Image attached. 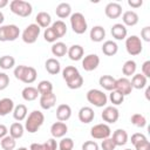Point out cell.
Listing matches in <instances>:
<instances>
[{
    "instance_id": "obj_56",
    "label": "cell",
    "mask_w": 150,
    "mask_h": 150,
    "mask_svg": "<svg viewBox=\"0 0 150 150\" xmlns=\"http://www.w3.org/2000/svg\"><path fill=\"white\" fill-rule=\"evenodd\" d=\"M4 20H5V16H4V13L0 11V26H1V23L4 22Z\"/></svg>"
},
{
    "instance_id": "obj_5",
    "label": "cell",
    "mask_w": 150,
    "mask_h": 150,
    "mask_svg": "<svg viewBox=\"0 0 150 150\" xmlns=\"http://www.w3.org/2000/svg\"><path fill=\"white\" fill-rule=\"evenodd\" d=\"M20 35V29L16 25H4L0 26V41H15Z\"/></svg>"
},
{
    "instance_id": "obj_37",
    "label": "cell",
    "mask_w": 150,
    "mask_h": 150,
    "mask_svg": "<svg viewBox=\"0 0 150 150\" xmlns=\"http://www.w3.org/2000/svg\"><path fill=\"white\" fill-rule=\"evenodd\" d=\"M15 66V59L11 55H4L0 57V68L9 70Z\"/></svg>"
},
{
    "instance_id": "obj_51",
    "label": "cell",
    "mask_w": 150,
    "mask_h": 150,
    "mask_svg": "<svg viewBox=\"0 0 150 150\" xmlns=\"http://www.w3.org/2000/svg\"><path fill=\"white\" fill-rule=\"evenodd\" d=\"M134 146H135V150H150V142L148 139H145V141L139 142L138 144H136Z\"/></svg>"
},
{
    "instance_id": "obj_36",
    "label": "cell",
    "mask_w": 150,
    "mask_h": 150,
    "mask_svg": "<svg viewBox=\"0 0 150 150\" xmlns=\"http://www.w3.org/2000/svg\"><path fill=\"white\" fill-rule=\"evenodd\" d=\"M136 68H137L136 62L134 60H128L124 62V64L122 67V73H123V75H125V77L131 76L136 73Z\"/></svg>"
},
{
    "instance_id": "obj_28",
    "label": "cell",
    "mask_w": 150,
    "mask_h": 150,
    "mask_svg": "<svg viewBox=\"0 0 150 150\" xmlns=\"http://www.w3.org/2000/svg\"><path fill=\"white\" fill-rule=\"evenodd\" d=\"M45 67H46V70H47L50 75H56V74H59V73L61 71V64H60V62H59L56 59H54V57L48 59V60L46 61V63H45Z\"/></svg>"
},
{
    "instance_id": "obj_3",
    "label": "cell",
    "mask_w": 150,
    "mask_h": 150,
    "mask_svg": "<svg viewBox=\"0 0 150 150\" xmlns=\"http://www.w3.org/2000/svg\"><path fill=\"white\" fill-rule=\"evenodd\" d=\"M9 8H11L12 13H14L15 15L21 16V18H27L33 12L32 5L28 1H23V0H13V1H11Z\"/></svg>"
},
{
    "instance_id": "obj_33",
    "label": "cell",
    "mask_w": 150,
    "mask_h": 150,
    "mask_svg": "<svg viewBox=\"0 0 150 150\" xmlns=\"http://www.w3.org/2000/svg\"><path fill=\"white\" fill-rule=\"evenodd\" d=\"M23 131H25V127L20 122H14L9 127V136H12L14 139L21 138L23 136Z\"/></svg>"
},
{
    "instance_id": "obj_42",
    "label": "cell",
    "mask_w": 150,
    "mask_h": 150,
    "mask_svg": "<svg viewBox=\"0 0 150 150\" xmlns=\"http://www.w3.org/2000/svg\"><path fill=\"white\" fill-rule=\"evenodd\" d=\"M131 123L137 128H144L146 125V118L142 114H134L130 118Z\"/></svg>"
},
{
    "instance_id": "obj_22",
    "label": "cell",
    "mask_w": 150,
    "mask_h": 150,
    "mask_svg": "<svg viewBox=\"0 0 150 150\" xmlns=\"http://www.w3.org/2000/svg\"><path fill=\"white\" fill-rule=\"evenodd\" d=\"M98 84H100L103 89H105V90H108V91H112V90H115L116 79L112 77L111 75H102V76L100 77V80H98Z\"/></svg>"
},
{
    "instance_id": "obj_48",
    "label": "cell",
    "mask_w": 150,
    "mask_h": 150,
    "mask_svg": "<svg viewBox=\"0 0 150 150\" xmlns=\"http://www.w3.org/2000/svg\"><path fill=\"white\" fill-rule=\"evenodd\" d=\"M82 150H100V146L95 141H87L82 144Z\"/></svg>"
},
{
    "instance_id": "obj_8",
    "label": "cell",
    "mask_w": 150,
    "mask_h": 150,
    "mask_svg": "<svg viewBox=\"0 0 150 150\" xmlns=\"http://www.w3.org/2000/svg\"><path fill=\"white\" fill-rule=\"evenodd\" d=\"M40 33H41V28H40L36 23H30V25H28V26L23 29V32H22V34H21L22 41H23L25 43L32 45V43H34V42L38 40Z\"/></svg>"
},
{
    "instance_id": "obj_35",
    "label": "cell",
    "mask_w": 150,
    "mask_h": 150,
    "mask_svg": "<svg viewBox=\"0 0 150 150\" xmlns=\"http://www.w3.org/2000/svg\"><path fill=\"white\" fill-rule=\"evenodd\" d=\"M50 27L53 28V30L55 32V34L57 35L59 39L62 38V36H64L66 33H67V26H66V23L62 20H56L55 22L52 23Z\"/></svg>"
},
{
    "instance_id": "obj_12",
    "label": "cell",
    "mask_w": 150,
    "mask_h": 150,
    "mask_svg": "<svg viewBox=\"0 0 150 150\" xmlns=\"http://www.w3.org/2000/svg\"><path fill=\"white\" fill-rule=\"evenodd\" d=\"M115 90H117L118 93H121L123 96H127L129 94H131L132 91V86L131 82L128 77H121L116 80V86H115Z\"/></svg>"
},
{
    "instance_id": "obj_30",
    "label": "cell",
    "mask_w": 150,
    "mask_h": 150,
    "mask_svg": "<svg viewBox=\"0 0 150 150\" xmlns=\"http://www.w3.org/2000/svg\"><path fill=\"white\" fill-rule=\"evenodd\" d=\"M52 54L54 55V56H56V57H62V56H64L66 54H67V52H68V48H67V46H66V43H63V42H61V41H56V42H54L53 45H52Z\"/></svg>"
},
{
    "instance_id": "obj_55",
    "label": "cell",
    "mask_w": 150,
    "mask_h": 150,
    "mask_svg": "<svg viewBox=\"0 0 150 150\" xmlns=\"http://www.w3.org/2000/svg\"><path fill=\"white\" fill-rule=\"evenodd\" d=\"M7 5H8V1L7 0H0V9L4 8V7H6Z\"/></svg>"
},
{
    "instance_id": "obj_34",
    "label": "cell",
    "mask_w": 150,
    "mask_h": 150,
    "mask_svg": "<svg viewBox=\"0 0 150 150\" xmlns=\"http://www.w3.org/2000/svg\"><path fill=\"white\" fill-rule=\"evenodd\" d=\"M27 107L25 104H18L14 107L13 109V117L14 120H16L18 122L23 121L27 117Z\"/></svg>"
},
{
    "instance_id": "obj_4",
    "label": "cell",
    "mask_w": 150,
    "mask_h": 150,
    "mask_svg": "<svg viewBox=\"0 0 150 150\" xmlns=\"http://www.w3.org/2000/svg\"><path fill=\"white\" fill-rule=\"evenodd\" d=\"M70 26L74 33L76 34H83L86 33L88 25H87V20L84 18V15L80 12L73 13L70 15Z\"/></svg>"
},
{
    "instance_id": "obj_1",
    "label": "cell",
    "mask_w": 150,
    "mask_h": 150,
    "mask_svg": "<svg viewBox=\"0 0 150 150\" xmlns=\"http://www.w3.org/2000/svg\"><path fill=\"white\" fill-rule=\"evenodd\" d=\"M14 76H15L16 80H19V81H21V82H23L26 84H30L36 80L38 73H36V69L33 68V67L20 64V66L15 67Z\"/></svg>"
},
{
    "instance_id": "obj_45",
    "label": "cell",
    "mask_w": 150,
    "mask_h": 150,
    "mask_svg": "<svg viewBox=\"0 0 150 150\" xmlns=\"http://www.w3.org/2000/svg\"><path fill=\"white\" fill-rule=\"evenodd\" d=\"M43 39H45L47 42L54 43V42H56V40H57L59 38H57V35L55 34V32L53 30V28H52V27H48V28H46L45 32H43Z\"/></svg>"
},
{
    "instance_id": "obj_44",
    "label": "cell",
    "mask_w": 150,
    "mask_h": 150,
    "mask_svg": "<svg viewBox=\"0 0 150 150\" xmlns=\"http://www.w3.org/2000/svg\"><path fill=\"white\" fill-rule=\"evenodd\" d=\"M57 146H59V150H73L74 142L69 137H62V139L60 141V143L57 144Z\"/></svg>"
},
{
    "instance_id": "obj_47",
    "label": "cell",
    "mask_w": 150,
    "mask_h": 150,
    "mask_svg": "<svg viewBox=\"0 0 150 150\" xmlns=\"http://www.w3.org/2000/svg\"><path fill=\"white\" fill-rule=\"evenodd\" d=\"M9 84V77L6 73H0V90H5Z\"/></svg>"
},
{
    "instance_id": "obj_43",
    "label": "cell",
    "mask_w": 150,
    "mask_h": 150,
    "mask_svg": "<svg viewBox=\"0 0 150 150\" xmlns=\"http://www.w3.org/2000/svg\"><path fill=\"white\" fill-rule=\"evenodd\" d=\"M109 100H110V102H111L114 105H120V104L123 103L124 96H123L121 93H118L117 90H112V91H110Z\"/></svg>"
},
{
    "instance_id": "obj_21",
    "label": "cell",
    "mask_w": 150,
    "mask_h": 150,
    "mask_svg": "<svg viewBox=\"0 0 150 150\" xmlns=\"http://www.w3.org/2000/svg\"><path fill=\"white\" fill-rule=\"evenodd\" d=\"M69 59L71 61H80L82 57H83V54H84V49L82 46L80 45H73L68 48V52H67Z\"/></svg>"
},
{
    "instance_id": "obj_15",
    "label": "cell",
    "mask_w": 150,
    "mask_h": 150,
    "mask_svg": "<svg viewBox=\"0 0 150 150\" xmlns=\"http://www.w3.org/2000/svg\"><path fill=\"white\" fill-rule=\"evenodd\" d=\"M55 104H56V96L54 93H49V94L40 96V107L42 109L48 110V109L53 108Z\"/></svg>"
},
{
    "instance_id": "obj_16",
    "label": "cell",
    "mask_w": 150,
    "mask_h": 150,
    "mask_svg": "<svg viewBox=\"0 0 150 150\" xmlns=\"http://www.w3.org/2000/svg\"><path fill=\"white\" fill-rule=\"evenodd\" d=\"M57 143L54 138L47 139L45 143H32L29 150H56Z\"/></svg>"
},
{
    "instance_id": "obj_54",
    "label": "cell",
    "mask_w": 150,
    "mask_h": 150,
    "mask_svg": "<svg viewBox=\"0 0 150 150\" xmlns=\"http://www.w3.org/2000/svg\"><path fill=\"white\" fill-rule=\"evenodd\" d=\"M7 132H8L7 127L4 125V124H0V139L4 138L5 136H7Z\"/></svg>"
},
{
    "instance_id": "obj_19",
    "label": "cell",
    "mask_w": 150,
    "mask_h": 150,
    "mask_svg": "<svg viewBox=\"0 0 150 150\" xmlns=\"http://www.w3.org/2000/svg\"><path fill=\"white\" fill-rule=\"evenodd\" d=\"M122 21L125 27L127 26H129V27L136 26L138 23V14L135 11H127L122 15Z\"/></svg>"
},
{
    "instance_id": "obj_27",
    "label": "cell",
    "mask_w": 150,
    "mask_h": 150,
    "mask_svg": "<svg viewBox=\"0 0 150 150\" xmlns=\"http://www.w3.org/2000/svg\"><path fill=\"white\" fill-rule=\"evenodd\" d=\"M118 52V46L115 41L112 40H107L105 42H103L102 46V53L107 56H114L116 53Z\"/></svg>"
},
{
    "instance_id": "obj_41",
    "label": "cell",
    "mask_w": 150,
    "mask_h": 150,
    "mask_svg": "<svg viewBox=\"0 0 150 150\" xmlns=\"http://www.w3.org/2000/svg\"><path fill=\"white\" fill-rule=\"evenodd\" d=\"M79 74H80V73H79L77 68L74 67V66H67V67L62 70V77H63L64 81H68V80L73 79L74 76L79 75Z\"/></svg>"
},
{
    "instance_id": "obj_6",
    "label": "cell",
    "mask_w": 150,
    "mask_h": 150,
    "mask_svg": "<svg viewBox=\"0 0 150 150\" xmlns=\"http://www.w3.org/2000/svg\"><path fill=\"white\" fill-rule=\"evenodd\" d=\"M87 100L90 104L97 107V108H102L107 104L108 102V97L107 95L100 90V89H90L87 93Z\"/></svg>"
},
{
    "instance_id": "obj_31",
    "label": "cell",
    "mask_w": 150,
    "mask_h": 150,
    "mask_svg": "<svg viewBox=\"0 0 150 150\" xmlns=\"http://www.w3.org/2000/svg\"><path fill=\"white\" fill-rule=\"evenodd\" d=\"M146 81L148 79L143 75V74H134L132 75V79H131V86H132V89H143L146 87Z\"/></svg>"
},
{
    "instance_id": "obj_9",
    "label": "cell",
    "mask_w": 150,
    "mask_h": 150,
    "mask_svg": "<svg viewBox=\"0 0 150 150\" xmlns=\"http://www.w3.org/2000/svg\"><path fill=\"white\" fill-rule=\"evenodd\" d=\"M90 135L94 139H105L110 137L111 129L107 123H98L90 129Z\"/></svg>"
},
{
    "instance_id": "obj_40",
    "label": "cell",
    "mask_w": 150,
    "mask_h": 150,
    "mask_svg": "<svg viewBox=\"0 0 150 150\" xmlns=\"http://www.w3.org/2000/svg\"><path fill=\"white\" fill-rule=\"evenodd\" d=\"M66 83H67V87H68L69 89H79V88H81L82 84H83V77H82V75L79 74V75L74 76L73 79L66 81Z\"/></svg>"
},
{
    "instance_id": "obj_11",
    "label": "cell",
    "mask_w": 150,
    "mask_h": 150,
    "mask_svg": "<svg viewBox=\"0 0 150 150\" xmlns=\"http://www.w3.org/2000/svg\"><path fill=\"white\" fill-rule=\"evenodd\" d=\"M101 117L104 122L107 123H115L117 122L118 117H120V112H118V109L116 107H105L101 114Z\"/></svg>"
},
{
    "instance_id": "obj_18",
    "label": "cell",
    "mask_w": 150,
    "mask_h": 150,
    "mask_svg": "<svg viewBox=\"0 0 150 150\" xmlns=\"http://www.w3.org/2000/svg\"><path fill=\"white\" fill-rule=\"evenodd\" d=\"M110 32H111L112 38L116 39V40H124V39H127L128 30H127V27L123 23H115V25H112Z\"/></svg>"
},
{
    "instance_id": "obj_26",
    "label": "cell",
    "mask_w": 150,
    "mask_h": 150,
    "mask_svg": "<svg viewBox=\"0 0 150 150\" xmlns=\"http://www.w3.org/2000/svg\"><path fill=\"white\" fill-rule=\"evenodd\" d=\"M90 40L94 42H101L105 38V29L102 26H94L89 33Z\"/></svg>"
},
{
    "instance_id": "obj_10",
    "label": "cell",
    "mask_w": 150,
    "mask_h": 150,
    "mask_svg": "<svg viewBox=\"0 0 150 150\" xmlns=\"http://www.w3.org/2000/svg\"><path fill=\"white\" fill-rule=\"evenodd\" d=\"M100 64V57L96 54H88L82 60V68L86 71H93L95 70Z\"/></svg>"
},
{
    "instance_id": "obj_53",
    "label": "cell",
    "mask_w": 150,
    "mask_h": 150,
    "mask_svg": "<svg viewBox=\"0 0 150 150\" xmlns=\"http://www.w3.org/2000/svg\"><path fill=\"white\" fill-rule=\"evenodd\" d=\"M128 5L132 8H138L143 5V1L142 0H128Z\"/></svg>"
},
{
    "instance_id": "obj_52",
    "label": "cell",
    "mask_w": 150,
    "mask_h": 150,
    "mask_svg": "<svg viewBox=\"0 0 150 150\" xmlns=\"http://www.w3.org/2000/svg\"><path fill=\"white\" fill-rule=\"evenodd\" d=\"M142 74L148 79L150 77V61H145L143 64H142Z\"/></svg>"
},
{
    "instance_id": "obj_50",
    "label": "cell",
    "mask_w": 150,
    "mask_h": 150,
    "mask_svg": "<svg viewBox=\"0 0 150 150\" xmlns=\"http://www.w3.org/2000/svg\"><path fill=\"white\" fill-rule=\"evenodd\" d=\"M141 38L145 42H150V27L149 26H145L144 28H142V30H141Z\"/></svg>"
},
{
    "instance_id": "obj_29",
    "label": "cell",
    "mask_w": 150,
    "mask_h": 150,
    "mask_svg": "<svg viewBox=\"0 0 150 150\" xmlns=\"http://www.w3.org/2000/svg\"><path fill=\"white\" fill-rule=\"evenodd\" d=\"M55 13H56V15L60 19H66V18H68V16L71 15V7L67 2H61V4H59L56 6Z\"/></svg>"
},
{
    "instance_id": "obj_49",
    "label": "cell",
    "mask_w": 150,
    "mask_h": 150,
    "mask_svg": "<svg viewBox=\"0 0 150 150\" xmlns=\"http://www.w3.org/2000/svg\"><path fill=\"white\" fill-rule=\"evenodd\" d=\"M145 139H148L146 136H145L144 134H141V132H136V134H134V135L131 136V143H132L134 145H136V144H138L139 142H143V141H145Z\"/></svg>"
},
{
    "instance_id": "obj_7",
    "label": "cell",
    "mask_w": 150,
    "mask_h": 150,
    "mask_svg": "<svg viewBox=\"0 0 150 150\" xmlns=\"http://www.w3.org/2000/svg\"><path fill=\"white\" fill-rule=\"evenodd\" d=\"M125 49H127L128 54L131 56H136V55L141 54L143 50V45H142L141 38H138L137 35H130L129 38H127L125 39Z\"/></svg>"
},
{
    "instance_id": "obj_39",
    "label": "cell",
    "mask_w": 150,
    "mask_h": 150,
    "mask_svg": "<svg viewBox=\"0 0 150 150\" xmlns=\"http://www.w3.org/2000/svg\"><path fill=\"white\" fill-rule=\"evenodd\" d=\"M38 91L40 95H46V94H49V93H53V84L50 81H47V80H43V81H40L39 84H38Z\"/></svg>"
},
{
    "instance_id": "obj_23",
    "label": "cell",
    "mask_w": 150,
    "mask_h": 150,
    "mask_svg": "<svg viewBox=\"0 0 150 150\" xmlns=\"http://www.w3.org/2000/svg\"><path fill=\"white\" fill-rule=\"evenodd\" d=\"M95 117V112L90 107H82L79 110V120L82 123H90Z\"/></svg>"
},
{
    "instance_id": "obj_24",
    "label": "cell",
    "mask_w": 150,
    "mask_h": 150,
    "mask_svg": "<svg viewBox=\"0 0 150 150\" xmlns=\"http://www.w3.org/2000/svg\"><path fill=\"white\" fill-rule=\"evenodd\" d=\"M14 102L9 97H4L0 100V116H6L9 112H13L14 109Z\"/></svg>"
},
{
    "instance_id": "obj_46",
    "label": "cell",
    "mask_w": 150,
    "mask_h": 150,
    "mask_svg": "<svg viewBox=\"0 0 150 150\" xmlns=\"http://www.w3.org/2000/svg\"><path fill=\"white\" fill-rule=\"evenodd\" d=\"M101 148H102V150H115L116 144L114 143L112 138L108 137V138H105V139L102 141V143H101Z\"/></svg>"
},
{
    "instance_id": "obj_58",
    "label": "cell",
    "mask_w": 150,
    "mask_h": 150,
    "mask_svg": "<svg viewBox=\"0 0 150 150\" xmlns=\"http://www.w3.org/2000/svg\"><path fill=\"white\" fill-rule=\"evenodd\" d=\"M16 150H28V149H27V148H25V146H21V148L16 149Z\"/></svg>"
},
{
    "instance_id": "obj_20",
    "label": "cell",
    "mask_w": 150,
    "mask_h": 150,
    "mask_svg": "<svg viewBox=\"0 0 150 150\" xmlns=\"http://www.w3.org/2000/svg\"><path fill=\"white\" fill-rule=\"evenodd\" d=\"M35 21L40 28H48L52 25V16L47 12H39L35 16Z\"/></svg>"
},
{
    "instance_id": "obj_14",
    "label": "cell",
    "mask_w": 150,
    "mask_h": 150,
    "mask_svg": "<svg viewBox=\"0 0 150 150\" xmlns=\"http://www.w3.org/2000/svg\"><path fill=\"white\" fill-rule=\"evenodd\" d=\"M68 131V127L64 122H55L50 127V134L54 138H62Z\"/></svg>"
},
{
    "instance_id": "obj_13",
    "label": "cell",
    "mask_w": 150,
    "mask_h": 150,
    "mask_svg": "<svg viewBox=\"0 0 150 150\" xmlns=\"http://www.w3.org/2000/svg\"><path fill=\"white\" fill-rule=\"evenodd\" d=\"M104 13L109 19H117L122 14V6L118 2H109L104 8Z\"/></svg>"
},
{
    "instance_id": "obj_32",
    "label": "cell",
    "mask_w": 150,
    "mask_h": 150,
    "mask_svg": "<svg viewBox=\"0 0 150 150\" xmlns=\"http://www.w3.org/2000/svg\"><path fill=\"white\" fill-rule=\"evenodd\" d=\"M21 95H22V98H23L25 101L30 102V101L36 100V98H38V96H39L40 94H39L38 89H36L35 87L28 86V87H26V88H23V89H22Z\"/></svg>"
},
{
    "instance_id": "obj_57",
    "label": "cell",
    "mask_w": 150,
    "mask_h": 150,
    "mask_svg": "<svg viewBox=\"0 0 150 150\" xmlns=\"http://www.w3.org/2000/svg\"><path fill=\"white\" fill-rule=\"evenodd\" d=\"M149 93H150V88L146 87V90H145V97H146V100H149Z\"/></svg>"
},
{
    "instance_id": "obj_38",
    "label": "cell",
    "mask_w": 150,
    "mask_h": 150,
    "mask_svg": "<svg viewBox=\"0 0 150 150\" xmlns=\"http://www.w3.org/2000/svg\"><path fill=\"white\" fill-rule=\"evenodd\" d=\"M0 145L4 150H14L15 146H16V141L12 136L7 135V136H5L4 138L0 139Z\"/></svg>"
},
{
    "instance_id": "obj_17",
    "label": "cell",
    "mask_w": 150,
    "mask_h": 150,
    "mask_svg": "<svg viewBox=\"0 0 150 150\" xmlns=\"http://www.w3.org/2000/svg\"><path fill=\"white\" fill-rule=\"evenodd\" d=\"M71 116V108L68 104H60L56 108V118L60 122H66Z\"/></svg>"
},
{
    "instance_id": "obj_25",
    "label": "cell",
    "mask_w": 150,
    "mask_h": 150,
    "mask_svg": "<svg viewBox=\"0 0 150 150\" xmlns=\"http://www.w3.org/2000/svg\"><path fill=\"white\" fill-rule=\"evenodd\" d=\"M111 138H112L114 143L116 144V146H122V145H125L128 142V134L123 129H117L114 131Z\"/></svg>"
},
{
    "instance_id": "obj_2",
    "label": "cell",
    "mask_w": 150,
    "mask_h": 150,
    "mask_svg": "<svg viewBox=\"0 0 150 150\" xmlns=\"http://www.w3.org/2000/svg\"><path fill=\"white\" fill-rule=\"evenodd\" d=\"M45 122V115L43 112H41L40 110H33L28 117L26 118V122H25V129L30 132V134H34L36 132L41 125L43 124Z\"/></svg>"
},
{
    "instance_id": "obj_59",
    "label": "cell",
    "mask_w": 150,
    "mask_h": 150,
    "mask_svg": "<svg viewBox=\"0 0 150 150\" xmlns=\"http://www.w3.org/2000/svg\"><path fill=\"white\" fill-rule=\"evenodd\" d=\"M125 150H131V149H125Z\"/></svg>"
}]
</instances>
